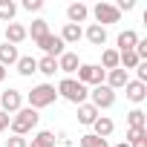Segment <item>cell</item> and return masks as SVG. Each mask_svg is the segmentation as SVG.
<instances>
[{"label":"cell","mask_w":147,"mask_h":147,"mask_svg":"<svg viewBox=\"0 0 147 147\" xmlns=\"http://www.w3.org/2000/svg\"><path fill=\"white\" fill-rule=\"evenodd\" d=\"M20 107H23V92H20V90H6V92H0V110H3L6 115H15Z\"/></svg>","instance_id":"7"},{"label":"cell","mask_w":147,"mask_h":147,"mask_svg":"<svg viewBox=\"0 0 147 147\" xmlns=\"http://www.w3.org/2000/svg\"><path fill=\"white\" fill-rule=\"evenodd\" d=\"M141 38H138V32H133V29H124L121 35H118V49L115 52H130V49H136V43H138Z\"/></svg>","instance_id":"13"},{"label":"cell","mask_w":147,"mask_h":147,"mask_svg":"<svg viewBox=\"0 0 147 147\" xmlns=\"http://www.w3.org/2000/svg\"><path fill=\"white\" fill-rule=\"evenodd\" d=\"M104 75H107V72H104L98 63H81V66H78V84H84L87 90L104 84Z\"/></svg>","instance_id":"4"},{"label":"cell","mask_w":147,"mask_h":147,"mask_svg":"<svg viewBox=\"0 0 147 147\" xmlns=\"http://www.w3.org/2000/svg\"><path fill=\"white\" fill-rule=\"evenodd\" d=\"M115 147H130V144H124V141H121V144H115Z\"/></svg>","instance_id":"36"},{"label":"cell","mask_w":147,"mask_h":147,"mask_svg":"<svg viewBox=\"0 0 147 147\" xmlns=\"http://www.w3.org/2000/svg\"><path fill=\"white\" fill-rule=\"evenodd\" d=\"M127 127H147V115H144V110H130L127 113Z\"/></svg>","instance_id":"27"},{"label":"cell","mask_w":147,"mask_h":147,"mask_svg":"<svg viewBox=\"0 0 147 147\" xmlns=\"http://www.w3.org/2000/svg\"><path fill=\"white\" fill-rule=\"evenodd\" d=\"M15 66H18V72H20L23 78H29V75H35V72H38V61H35L32 55H20Z\"/></svg>","instance_id":"20"},{"label":"cell","mask_w":147,"mask_h":147,"mask_svg":"<svg viewBox=\"0 0 147 147\" xmlns=\"http://www.w3.org/2000/svg\"><path fill=\"white\" fill-rule=\"evenodd\" d=\"M136 75H138L136 81H141V84H147V61H141V63L136 66Z\"/></svg>","instance_id":"31"},{"label":"cell","mask_w":147,"mask_h":147,"mask_svg":"<svg viewBox=\"0 0 147 147\" xmlns=\"http://www.w3.org/2000/svg\"><path fill=\"white\" fill-rule=\"evenodd\" d=\"M133 6H136V0H118V3H115L118 15H121V12H133Z\"/></svg>","instance_id":"32"},{"label":"cell","mask_w":147,"mask_h":147,"mask_svg":"<svg viewBox=\"0 0 147 147\" xmlns=\"http://www.w3.org/2000/svg\"><path fill=\"white\" fill-rule=\"evenodd\" d=\"M104 72H110V69H118V52L115 49H104L101 52V63H98Z\"/></svg>","instance_id":"26"},{"label":"cell","mask_w":147,"mask_h":147,"mask_svg":"<svg viewBox=\"0 0 147 147\" xmlns=\"http://www.w3.org/2000/svg\"><path fill=\"white\" fill-rule=\"evenodd\" d=\"M23 9L26 12H40L43 9V0H23Z\"/></svg>","instance_id":"30"},{"label":"cell","mask_w":147,"mask_h":147,"mask_svg":"<svg viewBox=\"0 0 147 147\" xmlns=\"http://www.w3.org/2000/svg\"><path fill=\"white\" fill-rule=\"evenodd\" d=\"M9 121H12V115H6L3 110H0V133H3V130L9 127Z\"/></svg>","instance_id":"33"},{"label":"cell","mask_w":147,"mask_h":147,"mask_svg":"<svg viewBox=\"0 0 147 147\" xmlns=\"http://www.w3.org/2000/svg\"><path fill=\"white\" fill-rule=\"evenodd\" d=\"M29 147H55V133L52 130H38L32 136V144Z\"/></svg>","instance_id":"23"},{"label":"cell","mask_w":147,"mask_h":147,"mask_svg":"<svg viewBox=\"0 0 147 147\" xmlns=\"http://www.w3.org/2000/svg\"><path fill=\"white\" fill-rule=\"evenodd\" d=\"M18 58H20L18 46H12V43L0 46V66H12V63H18Z\"/></svg>","instance_id":"21"},{"label":"cell","mask_w":147,"mask_h":147,"mask_svg":"<svg viewBox=\"0 0 147 147\" xmlns=\"http://www.w3.org/2000/svg\"><path fill=\"white\" fill-rule=\"evenodd\" d=\"M124 144H130V147H147V127H127Z\"/></svg>","instance_id":"12"},{"label":"cell","mask_w":147,"mask_h":147,"mask_svg":"<svg viewBox=\"0 0 147 147\" xmlns=\"http://www.w3.org/2000/svg\"><path fill=\"white\" fill-rule=\"evenodd\" d=\"M55 98H58V92H55L52 84H38V87H32V92H29V107H32V110H43V107L55 104Z\"/></svg>","instance_id":"3"},{"label":"cell","mask_w":147,"mask_h":147,"mask_svg":"<svg viewBox=\"0 0 147 147\" xmlns=\"http://www.w3.org/2000/svg\"><path fill=\"white\" fill-rule=\"evenodd\" d=\"M81 147H110V144H107V138H98V136L87 133V136H81Z\"/></svg>","instance_id":"28"},{"label":"cell","mask_w":147,"mask_h":147,"mask_svg":"<svg viewBox=\"0 0 147 147\" xmlns=\"http://www.w3.org/2000/svg\"><path fill=\"white\" fill-rule=\"evenodd\" d=\"M113 130H115V124H113V118H107V115H98L95 124H92V136H98V138H110Z\"/></svg>","instance_id":"15"},{"label":"cell","mask_w":147,"mask_h":147,"mask_svg":"<svg viewBox=\"0 0 147 147\" xmlns=\"http://www.w3.org/2000/svg\"><path fill=\"white\" fill-rule=\"evenodd\" d=\"M6 81V66H0V84Z\"/></svg>","instance_id":"35"},{"label":"cell","mask_w":147,"mask_h":147,"mask_svg":"<svg viewBox=\"0 0 147 147\" xmlns=\"http://www.w3.org/2000/svg\"><path fill=\"white\" fill-rule=\"evenodd\" d=\"M92 18H95V23L98 26H110V23H118L121 20V15H118V9L113 6V3H107V0H101V3H95L92 6Z\"/></svg>","instance_id":"5"},{"label":"cell","mask_w":147,"mask_h":147,"mask_svg":"<svg viewBox=\"0 0 147 147\" xmlns=\"http://www.w3.org/2000/svg\"><path fill=\"white\" fill-rule=\"evenodd\" d=\"M84 35H87V40H90L92 46H104V43H107V29L98 26V23H90Z\"/></svg>","instance_id":"18"},{"label":"cell","mask_w":147,"mask_h":147,"mask_svg":"<svg viewBox=\"0 0 147 147\" xmlns=\"http://www.w3.org/2000/svg\"><path fill=\"white\" fill-rule=\"evenodd\" d=\"M55 141H61V144H72V138H69L66 133H58V138H55Z\"/></svg>","instance_id":"34"},{"label":"cell","mask_w":147,"mask_h":147,"mask_svg":"<svg viewBox=\"0 0 147 147\" xmlns=\"http://www.w3.org/2000/svg\"><path fill=\"white\" fill-rule=\"evenodd\" d=\"M90 98H92L90 104H92V107H95L98 113H101V110H110V107L115 104V92H113V90H110L107 84H98V87H92Z\"/></svg>","instance_id":"6"},{"label":"cell","mask_w":147,"mask_h":147,"mask_svg":"<svg viewBox=\"0 0 147 147\" xmlns=\"http://www.w3.org/2000/svg\"><path fill=\"white\" fill-rule=\"evenodd\" d=\"M78 66H81V58H78L75 52H63V55L58 58V72L72 75V72H78Z\"/></svg>","instance_id":"11"},{"label":"cell","mask_w":147,"mask_h":147,"mask_svg":"<svg viewBox=\"0 0 147 147\" xmlns=\"http://www.w3.org/2000/svg\"><path fill=\"white\" fill-rule=\"evenodd\" d=\"M66 18H69V23L81 26V23L90 18V9H87L84 3H69V9H66Z\"/></svg>","instance_id":"16"},{"label":"cell","mask_w":147,"mask_h":147,"mask_svg":"<svg viewBox=\"0 0 147 147\" xmlns=\"http://www.w3.org/2000/svg\"><path fill=\"white\" fill-rule=\"evenodd\" d=\"M55 92H58L61 98H66L69 104H75V107H78V104H84V101H87V95H90V90H87L84 84H78L75 78H63V81L58 84V90H55Z\"/></svg>","instance_id":"2"},{"label":"cell","mask_w":147,"mask_h":147,"mask_svg":"<svg viewBox=\"0 0 147 147\" xmlns=\"http://www.w3.org/2000/svg\"><path fill=\"white\" fill-rule=\"evenodd\" d=\"M38 46H40V49H43V55H49V58H61V55L66 52V49H63L66 43H63L58 35H52V32H49V35H43V38L38 40Z\"/></svg>","instance_id":"8"},{"label":"cell","mask_w":147,"mask_h":147,"mask_svg":"<svg viewBox=\"0 0 147 147\" xmlns=\"http://www.w3.org/2000/svg\"><path fill=\"white\" fill-rule=\"evenodd\" d=\"M43 35H49V23H46V20H40V18H38V20H32V26L26 29V38H32V40L38 43Z\"/></svg>","instance_id":"22"},{"label":"cell","mask_w":147,"mask_h":147,"mask_svg":"<svg viewBox=\"0 0 147 147\" xmlns=\"http://www.w3.org/2000/svg\"><path fill=\"white\" fill-rule=\"evenodd\" d=\"M15 15H18V3L15 0H0V20L15 23Z\"/></svg>","instance_id":"25"},{"label":"cell","mask_w":147,"mask_h":147,"mask_svg":"<svg viewBox=\"0 0 147 147\" xmlns=\"http://www.w3.org/2000/svg\"><path fill=\"white\" fill-rule=\"evenodd\" d=\"M98 115H101V113H98V110H95V107H92L90 101H84V104H78V121H81L84 127H92Z\"/></svg>","instance_id":"14"},{"label":"cell","mask_w":147,"mask_h":147,"mask_svg":"<svg viewBox=\"0 0 147 147\" xmlns=\"http://www.w3.org/2000/svg\"><path fill=\"white\" fill-rule=\"evenodd\" d=\"M127 81H130V75H127L121 66H118V69H110L107 75H104V84H107L113 92H115V90H124V84H127Z\"/></svg>","instance_id":"10"},{"label":"cell","mask_w":147,"mask_h":147,"mask_svg":"<svg viewBox=\"0 0 147 147\" xmlns=\"http://www.w3.org/2000/svg\"><path fill=\"white\" fill-rule=\"evenodd\" d=\"M38 121H40L38 110H32V107H20V110L12 115V121H9L12 136H26V133H32V130L38 127Z\"/></svg>","instance_id":"1"},{"label":"cell","mask_w":147,"mask_h":147,"mask_svg":"<svg viewBox=\"0 0 147 147\" xmlns=\"http://www.w3.org/2000/svg\"><path fill=\"white\" fill-rule=\"evenodd\" d=\"M124 95H127V101L141 104V101L147 98V84H141V81H127V84H124Z\"/></svg>","instance_id":"9"},{"label":"cell","mask_w":147,"mask_h":147,"mask_svg":"<svg viewBox=\"0 0 147 147\" xmlns=\"http://www.w3.org/2000/svg\"><path fill=\"white\" fill-rule=\"evenodd\" d=\"M23 40H26V26H20V23H6V43L18 46V43H23Z\"/></svg>","instance_id":"17"},{"label":"cell","mask_w":147,"mask_h":147,"mask_svg":"<svg viewBox=\"0 0 147 147\" xmlns=\"http://www.w3.org/2000/svg\"><path fill=\"white\" fill-rule=\"evenodd\" d=\"M38 72H40V75H46V78H52L55 72H58V58H49V55H43V58L38 61Z\"/></svg>","instance_id":"24"},{"label":"cell","mask_w":147,"mask_h":147,"mask_svg":"<svg viewBox=\"0 0 147 147\" xmlns=\"http://www.w3.org/2000/svg\"><path fill=\"white\" fill-rule=\"evenodd\" d=\"M6 147H29V141L23 136H9L6 138Z\"/></svg>","instance_id":"29"},{"label":"cell","mask_w":147,"mask_h":147,"mask_svg":"<svg viewBox=\"0 0 147 147\" xmlns=\"http://www.w3.org/2000/svg\"><path fill=\"white\" fill-rule=\"evenodd\" d=\"M63 43H78L81 38H84V29L81 26H75V23H63V32L58 35Z\"/></svg>","instance_id":"19"}]
</instances>
